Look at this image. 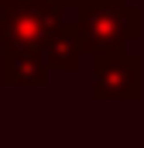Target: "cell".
I'll list each match as a JSON object with an SVG mask.
<instances>
[{
  "label": "cell",
  "instance_id": "obj_1",
  "mask_svg": "<svg viewBox=\"0 0 144 148\" xmlns=\"http://www.w3.org/2000/svg\"><path fill=\"white\" fill-rule=\"evenodd\" d=\"M86 55L117 52L144 35V10L127 0H82L72 10Z\"/></svg>",
  "mask_w": 144,
  "mask_h": 148
},
{
  "label": "cell",
  "instance_id": "obj_2",
  "mask_svg": "<svg viewBox=\"0 0 144 148\" xmlns=\"http://www.w3.org/2000/svg\"><path fill=\"white\" fill-rule=\"evenodd\" d=\"M65 0H3L0 7V45L45 48L55 28L65 21Z\"/></svg>",
  "mask_w": 144,
  "mask_h": 148
},
{
  "label": "cell",
  "instance_id": "obj_3",
  "mask_svg": "<svg viewBox=\"0 0 144 148\" xmlns=\"http://www.w3.org/2000/svg\"><path fill=\"white\" fill-rule=\"evenodd\" d=\"M93 59V100L96 103H137L144 97V59L117 48Z\"/></svg>",
  "mask_w": 144,
  "mask_h": 148
},
{
  "label": "cell",
  "instance_id": "obj_4",
  "mask_svg": "<svg viewBox=\"0 0 144 148\" xmlns=\"http://www.w3.org/2000/svg\"><path fill=\"white\" fill-rule=\"evenodd\" d=\"M45 48L0 45V83L3 86H45L48 83Z\"/></svg>",
  "mask_w": 144,
  "mask_h": 148
},
{
  "label": "cell",
  "instance_id": "obj_5",
  "mask_svg": "<svg viewBox=\"0 0 144 148\" xmlns=\"http://www.w3.org/2000/svg\"><path fill=\"white\" fill-rule=\"evenodd\" d=\"M82 59H86V52H82L79 28H75V21L65 17L55 28V35L45 41V62H48L52 73H75Z\"/></svg>",
  "mask_w": 144,
  "mask_h": 148
},
{
  "label": "cell",
  "instance_id": "obj_6",
  "mask_svg": "<svg viewBox=\"0 0 144 148\" xmlns=\"http://www.w3.org/2000/svg\"><path fill=\"white\" fill-rule=\"evenodd\" d=\"M79 3H82V0H65V7H69V10H75Z\"/></svg>",
  "mask_w": 144,
  "mask_h": 148
},
{
  "label": "cell",
  "instance_id": "obj_7",
  "mask_svg": "<svg viewBox=\"0 0 144 148\" xmlns=\"http://www.w3.org/2000/svg\"><path fill=\"white\" fill-rule=\"evenodd\" d=\"M0 7H3V0H0Z\"/></svg>",
  "mask_w": 144,
  "mask_h": 148
}]
</instances>
